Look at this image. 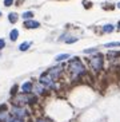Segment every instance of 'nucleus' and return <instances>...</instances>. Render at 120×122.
Here are the masks:
<instances>
[{"instance_id":"obj_9","label":"nucleus","mask_w":120,"mask_h":122,"mask_svg":"<svg viewBox=\"0 0 120 122\" xmlns=\"http://www.w3.org/2000/svg\"><path fill=\"white\" fill-rule=\"evenodd\" d=\"M33 89H35V93L36 94H44V93H46V90H47V86H44L43 83H39V85H36Z\"/></svg>"},{"instance_id":"obj_12","label":"nucleus","mask_w":120,"mask_h":122,"mask_svg":"<svg viewBox=\"0 0 120 122\" xmlns=\"http://www.w3.org/2000/svg\"><path fill=\"white\" fill-rule=\"evenodd\" d=\"M8 20H9L11 23H16V22H18V14H15V12L9 14V15H8Z\"/></svg>"},{"instance_id":"obj_16","label":"nucleus","mask_w":120,"mask_h":122,"mask_svg":"<svg viewBox=\"0 0 120 122\" xmlns=\"http://www.w3.org/2000/svg\"><path fill=\"white\" fill-rule=\"evenodd\" d=\"M21 16H23V19H32L33 18V12L27 11V12H24V14L21 15Z\"/></svg>"},{"instance_id":"obj_2","label":"nucleus","mask_w":120,"mask_h":122,"mask_svg":"<svg viewBox=\"0 0 120 122\" xmlns=\"http://www.w3.org/2000/svg\"><path fill=\"white\" fill-rule=\"evenodd\" d=\"M103 65H104V58L100 54L93 55V56L89 58V66H91V68L95 72H99L103 68Z\"/></svg>"},{"instance_id":"obj_1","label":"nucleus","mask_w":120,"mask_h":122,"mask_svg":"<svg viewBox=\"0 0 120 122\" xmlns=\"http://www.w3.org/2000/svg\"><path fill=\"white\" fill-rule=\"evenodd\" d=\"M67 68H68V72L71 74V76H72L74 79L79 78V76H81V75H84L85 72H87V68H85L84 63H83L79 58L71 59Z\"/></svg>"},{"instance_id":"obj_15","label":"nucleus","mask_w":120,"mask_h":122,"mask_svg":"<svg viewBox=\"0 0 120 122\" xmlns=\"http://www.w3.org/2000/svg\"><path fill=\"white\" fill-rule=\"evenodd\" d=\"M104 47L107 48H113V47H120V42H111V43L104 44Z\"/></svg>"},{"instance_id":"obj_17","label":"nucleus","mask_w":120,"mask_h":122,"mask_svg":"<svg viewBox=\"0 0 120 122\" xmlns=\"http://www.w3.org/2000/svg\"><path fill=\"white\" fill-rule=\"evenodd\" d=\"M96 51H97V48H87V50H84V54H92Z\"/></svg>"},{"instance_id":"obj_3","label":"nucleus","mask_w":120,"mask_h":122,"mask_svg":"<svg viewBox=\"0 0 120 122\" xmlns=\"http://www.w3.org/2000/svg\"><path fill=\"white\" fill-rule=\"evenodd\" d=\"M33 99V97H31L29 94H25V93H21L20 95H18V97L14 98V105L15 106H24L25 103H28V102H31V101Z\"/></svg>"},{"instance_id":"obj_14","label":"nucleus","mask_w":120,"mask_h":122,"mask_svg":"<svg viewBox=\"0 0 120 122\" xmlns=\"http://www.w3.org/2000/svg\"><path fill=\"white\" fill-rule=\"evenodd\" d=\"M113 30H115V27H113L112 24H106L104 27H103V31H104V32H108V34L112 32Z\"/></svg>"},{"instance_id":"obj_23","label":"nucleus","mask_w":120,"mask_h":122,"mask_svg":"<svg viewBox=\"0 0 120 122\" xmlns=\"http://www.w3.org/2000/svg\"><path fill=\"white\" fill-rule=\"evenodd\" d=\"M117 28H119V30H120V23H119V24H117Z\"/></svg>"},{"instance_id":"obj_25","label":"nucleus","mask_w":120,"mask_h":122,"mask_svg":"<svg viewBox=\"0 0 120 122\" xmlns=\"http://www.w3.org/2000/svg\"><path fill=\"white\" fill-rule=\"evenodd\" d=\"M0 18H1V11H0Z\"/></svg>"},{"instance_id":"obj_6","label":"nucleus","mask_w":120,"mask_h":122,"mask_svg":"<svg viewBox=\"0 0 120 122\" xmlns=\"http://www.w3.org/2000/svg\"><path fill=\"white\" fill-rule=\"evenodd\" d=\"M47 72L51 75V78H52L53 81H56V79L61 75V72H63V66H56V67H52V68H50Z\"/></svg>"},{"instance_id":"obj_19","label":"nucleus","mask_w":120,"mask_h":122,"mask_svg":"<svg viewBox=\"0 0 120 122\" xmlns=\"http://www.w3.org/2000/svg\"><path fill=\"white\" fill-rule=\"evenodd\" d=\"M76 40H78V38H69V39H67L65 42H67V43H74V42H76Z\"/></svg>"},{"instance_id":"obj_4","label":"nucleus","mask_w":120,"mask_h":122,"mask_svg":"<svg viewBox=\"0 0 120 122\" xmlns=\"http://www.w3.org/2000/svg\"><path fill=\"white\" fill-rule=\"evenodd\" d=\"M40 83H43V85L47 86V87H51V89H55V87H56L55 81L51 78V75L48 74V72H44V74L40 75Z\"/></svg>"},{"instance_id":"obj_13","label":"nucleus","mask_w":120,"mask_h":122,"mask_svg":"<svg viewBox=\"0 0 120 122\" xmlns=\"http://www.w3.org/2000/svg\"><path fill=\"white\" fill-rule=\"evenodd\" d=\"M68 58H69V54H60V55H57L55 59H56V62H61V61L68 59Z\"/></svg>"},{"instance_id":"obj_10","label":"nucleus","mask_w":120,"mask_h":122,"mask_svg":"<svg viewBox=\"0 0 120 122\" xmlns=\"http://www.w3.org/2000/svg\"><path fill=\"white\" fill-rule=\"evenodd\" d=\"M18 36H19V31L18 30H12L9 34V39L12 40V42H15V40L18 39Z\"/></svg>"},{"instance_id":"obj_8","label":"nucleus","mask_w":120,"mask_h":122,"mask_svg":"<svg viewBox=\"0 0 120 122\" xmlns=\"http://www.w3.org/2000/svg\"><path fill=\"white\" fill-rule=\"evenodd\" d=\"M24 27L25 28H37V27H40V23L35 22V20H25Z\"/></svg>"},{"instance_id":"obj_18","label":"nucleus","mask_w":120,"mask_h":122,"mask_svg":"<svg viewBox=\"0 0 120 122\" xmlns=\"http://www.w3.org/2000/svg\"><path fill=\"white\" fill-rule=\"evenodd\" d=\"M12 4H14V0H4V5L5 7H9Z\"/></svg>"},{"instance_id":"obj_5","label":"nucleus","mask_w":120,"mask_h":122,"mask_svg":"<svg viewBox=\"0 0 120 122\" xmlns=\"http://www.w3.org/2000/svg\"><path fill=\"white\" fill-rule=\"evenodd\" d=\"M11 113H12V115H14L15 118H19V119H24L27 117V114H28L27 110L23 106H15V107H12Z\"/></svg>"},{"instance_id":"obj_24","label":"nucleus","mask_w":120,"mask_h":122,"mask_svg":"<svg viewBox=\"0 0 120 122\" xmlns=\"http://www.w3.org/2000/svg\"><path fill=\"white\" fill-rule=\"evenodd\" d=\"M117 7H119V8H120V3H117Z\"/></svg>"},{"instance_id":"obj_7","label":"nucleus","mask_w":120,"mask_h":122,"mask_svg":"<svg viewBox=\"0 0 120 122\" xmlns=\"http://www.w3.org/2000/svg\"><path fill=\"white\" fill-rule=\"evenodd\" d=\"M32 90H33V85H32V82L23 83V86H21V93L29 94V93H32Z\"/></svg>"},{"instance_id":"obj_20","label":"nucleus","mask_w":120,"mask_h":122,"mask_svg":"<svg viewBox=\"0 0 120 122\" xmlns=\"http://www.w3.org/2000/svg\"><path fill=\"white\" fill-rule=\"evenodd\" d=\"M7 122H23V119H19V118H14V119H8Z\"/></svg>"},{"instance_id":"obj_11","label":"nucleus","mask_w":120,"mask_h":122,"mask_svg":"<svg viewBox=\"0 0 120 122\" xmlns=\"http://www.w3.org/2000/svg\"><path fill=\"white\" fill-rule=\"evenodd\" d=\"M29 46H31L29 42H24V43H21L20 46H19V50H20V51H27L29 48Z\"/></svg>"},{"instance_id":"obj_21","label":"nucleus","mask_w":120,"mask_h":122,"mask_svg":"<svg viewBox=\"0 0 120 122\" xmlns=\"http://www.w3.org/2000/svg\"><path fill=\"white\" fill-rule=\"evenodd\" d=\"M4 46H5V42H4L3 39H0V50H1V48H3Z\"/></svg>"},{"instance_id":"obj_22","label":"nucleus","mask_w":120,"mask_h":122,"mask_svg":"<svg viewBox=\"0 0 120 122\" xmlns=\"http://www.w3.org/2000/svg\"><path fill=\"white\" fill-rule=\"evenodd\" d=\"M35 122H48L47 119H43V118H39V119H36Z\"/></svg>"}]
</instances>
